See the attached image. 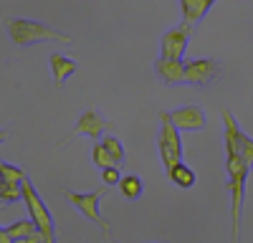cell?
Wrapping results in <instances>:
<instances>
[{
	"mask_svg": "<svg viewBox=\"0 0 253 243\" xmlns=\"http://www.w3.org/2000/svg\"><path fill=\"white\" fill-rule=\"evenodd\" d=\"M225 170H228V193H230V218H233V238H230V243H241V218H243L246 182L251 167L238 152H225Z\"/></svg>",
	"mask_w": 253,
	"mask_h": 243,
	"instance_id": "cell-1",
	"label": "cell"
},
{
	"mask_svg": "<svg viewBox=\"0 0 253 243\" xmlns=\"http://www.w3.org/2000/svg\"><path fill=\"white\" fill-rule=\"evenodd\" d=\"M5 31L15 46H36V43H71V36L58 33L41 20L28 18H5Z\"/></svg>",
	"mask_w": 253,
	"mask_h": 243,
	"instance_id": "cell-2",
	"label": "cell"
},
{
	"mask_svg": "<svg viewBox=\"0 0 253 243\" xmlns=\"http://www.w3.org/2000/svg\"><path fill=\"white\" fill-rule=\"evenodd\" d=\"M157 152H160V160L165 165V172H172V167L182 162V139H180V129L172 124V119H170V112L160 114Z\"/></svg>",
	"mask_w": 253,
	"mask_h": 243,
	"instance_id": "cell-3",
	"label": "cell"
},
{
	"mask_svg": "<svg viewBox=\"0 0 253 243\" xmlns=\"http://www.w3.org/2000/svg\"><path fill=\"white\" fill-rule=\"evenodd\" d=\"M23 205H26L31 220L38 226V231L48 238V243H56V223H53V215H51L48 205L43 202V198H41L38 190L33 188L31 180L23 182Z\"/></svg>",
	"mask_w": 253,
	"mask_h": 243,
	"instance_id": "cell-4",
	"label": "cell"
},
{
	"mask_svg": "<svg viewBox=\"0 0 253 243\" xmlns=\"http://www.w3.org/2000/svg\"><path fill=\"white\" fill-rule=\"evenodd\" d=\"M104 193H107V185L99 188V190H91V193H71V190H63V198H66L74 208H79V210L84 213V218H89L91 223H96V226L101 228V233L107 236V241L112 243V228H109V223L104 220L101 208H99Z\"/></svg>",
	"mask_w": 253,
	"mask_h": 243,
	"instance_id": "cell-5",
	"label": "cell"
},
{
	"mask_svg": "<svg viewBox=\"0 0 253 243\" xmlns=\"http://www.w3.org/2000/svg\"><path fill=\"white\" fill-rule=\"evenodd\" d=\"M220 76V61L215 58H190L185 61V84L205 89Z\"/></svg>",
	"mask_w": 253,
	"mask_h": 243,
	"instance_id": "cell-6",
	"label": "cell"
},
{
	"mask_svg": "<svg viewBox=\"0 0 253 243\" xmlns=\"http://www.w3.org/2000/svg\"><path fill=\"white\" fill-rule=\"evenodd\" d=\"M112 127V122H107L101 117V112L99 109H86L81 117H79V122H76V127L71 129V134L69 137H63L61 139V145H66L69 139H74V137H79V134H84V137H89V139H94V142H101V134L107 132Z\"/></svg>",
	"mask_w": 253,
	"mask_h": 243,
	"instance_id": "cell-7",
	"label": "cell"
},
{
	"mask_svg": "<svg viewBox=\"0 0 253 243\" xmlns=\"http://www.w3.org/2000/svg\"><path fill=\"white\" fill-rule=\"evenodd\" d=\"M190 33H193V26H187V23L165 31V36H162V40H160V56L182 61V56H185V51H187Z\"/></svg>",
	"mask_w": 253,
	"mask_h": 243,
	"instance_id": "cell-8",
	"label": "cell"
},
{
	"mask_svg": "<svg viewBox=\"0 0 253 243\" xmlns=\"http://www.w3.org/2000/svg\"><path fill=\"white\" fill-rule=\"evenodd\" d=\"M170 119L180 132H200L208 127V117L198 104H185V107L170 112Z\"/></svg>",
	"mask_w": 253,
	"mask_h": 243,
	"instance_id": "cell-9",
	"label": "cell"
},
{
	"mask_svg": "<svg viewBox=\"0 0 253 243\" xmlns=\"http://www.w3.org/2000/svg\"><path fill=\"white\" fill-rule=\"evenodd\" d=\"M155 74L162 79V84L180 86V84H185V61H175V58L160 56L155 61Z\"/></svg>",
	"mask_w": 253,
	"mask_h": 243,
	"instance_id": "cell-10",
	"label": "cell"
},
{
	"mask_svg": "<svg viewBox=\"0 0 253 243\" xmlns=\"http://www.w3.org/2000/svg\"><path fill=\"white\" fill-rule=\"evenodd\" d=\"M215 3H218V0H180V8H182V23H187V26H193V28H195Z\"/></svg>",
	"mask_w": 253,
	"mask_h": 243,
	"instance_id": "cell-11",
	"label": "cell"
},
{
	"mask_svg": "<svg viewBox=\"0 0 253 243\" xmlns=\"http://www.w3.org/2000/svg\"><path fill=\"white\" fill-rule=\"evenodd\" d=\"M48 66H51V74H53V79H56V86H63V84H66V79L79 69L76 58H71V56H66V53H51Z\"/></svg>",
	"mask_w": 253,
	"mask_h": 243,
	"instance_id": "cell-12",
	"label": "cell"
},
{
	"mask_svg": "<svg viewBox=\"0 0 253 243\" xmlns=\"http://www.w3.org/2000/svg\"><path fill=\"white\" fill-rule=\"evenodd\" d=\"M167 177H170V182H175L177 188H182V190H190L198 182V175H195V170L190 167V165H185V162H180V165H175L172 167V172H167Z\"/></svg>",
	"mask_w": 253,
	"mask_h": 243,
	"instance_id": "cell-13",
	"label": "cell"
},
{
	"mask_svg": "<svg viewBox=\"0 0 253 243\" xmlns=\"http://www.w3.org/2000/svg\"><path fill=\"white\" fill-rule=\"evenodd\" d=\"M119 190L126 200H139L142 193H144V182L139 175H124L122 182H119Z\"/></svg>",
	"mask_w": 253,
	"mask_h": 243,
	"instance_id": "cell-14",
	"label": "cell"
},
{
	"mask_svg": "<svg viewBox=\"0 0 253 243\" xmlns=\"http://www.w3.org/2000/svg\"><path fill=\"white\" fill-rule=\"evenodd\" d=\"M5 231H8V233L13 236V241L18 243V241H28V238L38 231V226H36L31 218H26V220H15V223H10Z\"/></svg>",
	"mask_w": 253,
	"mask_h": 243,
	"instance_id": "cell-15",
	"label": "cell"
},
{
	"mask_svg": "<svg viewBox=\"0 0 253 243\" xmlns=\"http://www.w3.org/2000/svg\"><path fill=\"white\" fill-rule=\"evenodd\" d=\"M18 200H23V182H0V202L13 205Z\"/></svg>",
	"mask_w": 253,
	"mask_h": 243,
	"instance_id": "cell-16",
	"label": "cell"
},
{
	"mask_svg": "<svg viewBox=\"0 0 253 243\" xmlns=\"http://www.w3.org/2000/svg\"><path fill=\"white\" fill-rule=\"evenodd\" d=\"M91 162H94L96 167H101V170H107V167H114V160H112L109 150L104 147V142H96V145L91 147Z\"/></svg>",
	"mask_w": 253,
	"mask_h": 243,
	"instance_id": "cell-17",
	"label": "cell"
},
{
	"mask_svg": "<svg viewBox=\"0 0 253 243\" xmlns=\"http://www.w3.org/2000/svg\"><path fill=\"white\" fill-rule=\"evenodd\" d=\"M0 175H3L5 182H26L28 180V175L20 170V167L10 165V162H0Z\"/></svg>",
	"mask_w": 253,
	"mask_h": 243,
	"instance_id": "cell-18",
	"label": "cell"
},
{
	"mask_svg": "<svg viewBox=\"0 0 253 243\" xmlns=\"http://www.w3.org/2000/svg\"><path fill=\"white\" fill-rule=\"evenodd\" d=\"M101 142H104V147L109 150V155H112V160H114V165L119 167L122 162H124V147H122V142H119L117 137H112V134H109V137H104Z\"/></svg>",
	"mask_w": 253,
	"mask_h": 243,
	"instance_id": "cell-19",
	"label": "cell"
},
{
	"mask_svg": "<svg viewBox=\"0 0 253 243\" xmlns=\"http://www.w3.org/2000/svg\"><path fill=\"white\" fill-rule=\"evenodd\" d=\"M238 155L246 160V165L253 167V137H248L246 132L241 134V145H238Z\"/></svg>",
	"mask_w": 253,
	"mask_h": 243,
	"instance_id": "cell-20",
	"label": "cell"
},
{
	"mask_svg": "<svg viewBox=\"0 0 253 243\" xmlns=\"http://www.w3.org/2000/svg\"><path fill=\"white\" fill-rule=\"evenodd\" d=\"M101 182H104L107 188H114V185H119V182H122V172H119V167L114 165V167L101 170Z\"/></svg>",
	"mask_w": 253,
	"mask_h": 243,
	"instance_id": "cell-21",
	"label": "cell"
},
{
	"mask_svg": "<svg viewBox=\"0 0 253 243\" xmlns=\"http://www.w3.org/2000/svg\"><path fill=\"white\" fill-rule=\"evenodd\" d=\"M18 243H26V241H18Z\"/></svg>",
	"mask_w": 253,
	"mask_h": 243,
	"instance_id": "cell-22",
	"label": "cell"
},
{
	"mask_svg": "<svg viewBox=\"0 0 253 243\" xmlns=\"http://www.w3.org/2000/svg\"><path fill=\"white\" fill-rule=\"evenodd\" d=\"M112 243H114V241H112Z\"/></svg>",
	"mask_w": 253,
	"mask_h": 243,
	"instance_id": "cell-23",
	"label": "cell"
}]
</instances>
